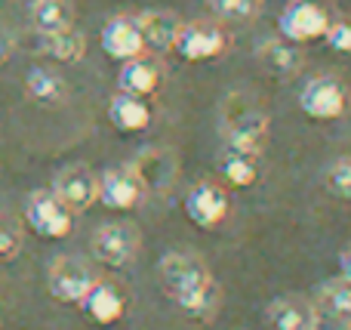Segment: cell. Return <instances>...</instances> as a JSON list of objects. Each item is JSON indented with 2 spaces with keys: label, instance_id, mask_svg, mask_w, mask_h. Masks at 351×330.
Returning <instances> with one entry per match:
<instances>
[{
  "label": "cell",
  "instance_id": "1",
  "mask_svg": "<svg viewBox=\"0 0 351 330\" xmlns=\"http://www.w3.org/2000/svg\"><path fill=\"white\" fill-rule=\"evenodd\" d=\"M160 281L176 306L194 321H210L219 309V287L213 281V272L191 253H167L158 266Z\"/></svg>",
  "mask_w": 351,
  "mask_h": 330
},
{
  "label": "cell",
  "instance_id": "2",
  "mask_svg": "<svg viewBox=\"0 0 351 330\" xmlns=\"http://www.w3.org/2000/svg\"><path fill=\"white\" fill-rule=\"evenodd\" d=\"M222 127H225V139L228 148L234 152H247V154H262L265 148V136H268V115L247 96H228L222 108Z\"/></svg>",
  "mask_w": 351,
  "mask_h": 330
},
{
  "label": "cell",
  "instance_id": "3",
  "mask_svg": "<svg viewBox=\"0 0 351 330\" xmlns=\"http://www.w3.org/2000/svg\"><path fill=\"white\" fill-rule=\"evenodd\" d=\"M139 228L130 226V222H108V226H99V232L90 241V253L96 263H102L105 269H123L139 257Z\"/></svg>",
  "mask_w": 351,
  "mask_h": 330
},
{
  "label": "cell",
  "instance_id": "4",
  "mask_svg": "<svg viewBox=\"0 0 351 330\" xmlns=\"http://www.w3.org/2000/svg\"><path fill=\"white\" fill-rule=\"evenodd\" d=\"M25 222L37 238L47 241H62L71 235L74 228V213L53 195V191H34L25 204Z\"/></svg>",
  "mask_w": 351,
  "mask_h": 330
},
{
  "label": "cell",
  "instance_id": "5",
  "mask_svg": "<svg viewBox=\"0 0 351 330\" xmlns=\"http://www.w3.org/2000/svg\"><path fill=\"white\" fill-rule=\"evenodd\" d=\"M299 108H302V115H308L311 121H339L348 108V93L336 78L321 74V78H311L308 84L302 86V93H299Z\"/></svg>",
  "mask_w": 351,
  "mask_h": 330
},
{
  "label": "cell",
  "instance_id": "6",
  "mask_svg": "<svg viewBox=\"0 0 351 330\" xmlns=\"http://www.w3.org/2000/svg\"><path fill=\"white\" fill-rule=\"evenodd\" d=\"M327 25H330V12L315 0H293L278 19L280 37H287L293 43L321 40Z\"/></svg>",
  "mask_w": 351,
  "mask_h": 330
},
{
  "label": "cell",
  "instance_id": "7",
  "mask_svg": "<svg viewBox=\"0 0 351 330\" xmlns=\"http://www.w3.org/2000/svg\"><path fill=\"white\" fill-rule=\"evenodd\" d=\"M225 47H228L225 34L216 28V25H210V22L179 25L176 40H173V49L185 62H210V59H216V56H222Z\"/></svg>",
  "mask_w": 351,
  "mask_h": 330
},
{
  "label": "cell",
  "instance_id": "8",
  "mask_svg": "<svg viewBox=\"0 0 351 330\" xmlns=\"http://www.w3.org/2000/svg\"><path fill=\"white\" fill-rule=\"evenodd\" d=\"M93 281H96L93 269L74 257H59L49 266V275H47L49 294L59 303H80L86 290L93 287Z\"/></svg>",
  "mask_w": 351,
  "mask_h": 330
},
{
  "label": "cell",
  "instance_id": "9",
  "mask_svg": "<svg viewBox=\"0 0 351 330\" xmlns=\"http://www.w3.org/2000/svg\"><path fill=\"white\" fill-rule=\"evenodd\" d=\"M96 191H99V176L80 164L65 167L53 182V195L59 198L71 213H84L86 207H93V204H96Z\"/></svg>",
  "mask_w": 351,
  "mask_h": 330
},
{
  "label": "cell",
  "instance_id": "10",
  "mask_svg": "<svg viewBox=\"0 0 351 330\" xmlns=\"http://www.w3.org/2000/svg\"><path fill=\"white\" fill-rule=\"evenodd\" d=\"M185 216L197 228L210 232V228L222 226L225 216H228V195L213 182H197L185 195Z\"/></svg>",
  "mask_w": 351,
  "mask_h": 330
},
{
  "label": "cell",
  "instance_id": "11",
  "mask_svg": "<svg viewBox=\"0 0 351 330\" xmlns=\"http://www.w3.org/2000/svg\"><path fill=\"white\" fill-rule=\"evenodd\" d=\"M139 195H142V185L139 179L133 176L130 167H114V170H105L99 176V191H96V201L108 210H133L139 204Z\"/></svg>",
  "mask_w": 351,
  "mask_h": 330
},
{
  "label": "cell",
  "instance_id": "12",
  "mask_svg": "<svg viewBox=\"0 0 351 330\" xmlns=\"http://www.w3.org/2000/svg\"><path fill=\"white\" fill-rule=\"evenodd\" d=\"M77 306L84 309V315L90 321H96V325H102V327H111V325H117V321H123V315H127V296H123L114 284L96 278L93 287L86 290Z\"/></svg>",
  "mask_w": 351,
  "mask_h": 330
},
{
  "label": "cell",
  "instance_id": "13",
  "mask_svg": "<svg viewBox=\"0 0 351 330\" xmlns=\"http://www.w3.org/2000/svg\"><path fill=\"white\" fill-rule=\"evenodd\" d=\"M99 43H102L105 56H111V59H117V62L136 59V56H142V49H145L139 22L130 16H114L111 22H105L102 34H99Z\"/></svg>",
  "mask_w": 351,
  "mask_h": 330
},
{
  "label": "cell",
  "instance_id": "14",
  "mask_svg": "<svg viewBox=\"0 0 351 330\" xmlns=\"http://www.w3.org/2000/svg\"><path fill=\"white\" fill-rule=\"evenodd\" d=\"M317 330H351V284H324L315 300Z\"/></svg>",
  "mask_w": 351,
  "mask_h": 330
},
{
  "label": "cell",
  "instance_id": "15",
  "mask_svg": "<svg viewBox=\"0 0 351 330\" xmlns=\"http://www.w3.org/2000/svg\"><path fill=\"white\" fill-rule=\"evenodd\" d=\"M133 176L139 179L142 189L148 191H167L176 179V158L167 148H145L133 161Z\"/></svg>",
  "mask_w": 351,
  "mask_h": 330
},
{
  "label": "cell",
  "instance_id": "16",
  "mask_svg": "<svg viewBox=\"0 0 351 330\" xmlns=\"http://www.w3.org/2000/svg\"><path fill=\"white\" fill-rule=\"evenodd\" d=\"M268 325L274 330H317L315 303L299 296H278L268 306Z\"/></svg>",
  "mask_w": 351,
  "mask_h": 330
},
{
  "label": "cell",
  "instance_id": "17",
  "mask_svg": "<svg viewBox=\"0 0 351 330\" xmlns=\"http://www.w3.org/2000/svg\"><path fill=\"white\" fill-rule=\"evenodd\" d=\"M108 121L121 133H142V130L152 127V108H148V102L142 96L117 93L108 102Z\"/></svg>",
  "mask_w": 351,
  "mask_h": 330
},
{
  "label": "cell",
  "instance_id": "18",
  "mask_svg": "<svg viewBox=\"0 0 351 330\" xmlns=\"http://www.w3.org/2000/svg\"><path fill=\"white\" fill-rule=\"evenodd\" d=\"M136 22H139L145 47H152L154 53H170L173 40H176V31H179V19H176L173 12L152 10V12H142Z\"/></svg>",
  "mask_w": 351,
  "mask_h": 330
},
{
  "label": "cell",
  "instance_id": "19",
  "mask_svg": "<svg viewBox=\"0 0 351 330\" xmlns=\"http://www.w3.org/2000/svg\"><path fill=\"white\" fill-rule=\"evenodd\" d=\"M117 86H121V93H133V96L145 99L160 86V71H158L154 62L136 56V59L123 62L121 74H117Z\"/></svg>",
  "mask_w": 351,
  "mask_h": 330
},
{
  "label": "cell",
  "instance_id": "20",
  "mask_svg": "<svg viewBox=\"0 0 351 330\" xmlns=\"http://www.w3.org/2000/svg\"><path fill=\"white\" fill-rule=\"evenodd\" d=\"M259 62L274 74V78H293L302 65V53L296 49V43L280 37V40H265L259 49H256Z\"/></svg>",
  "mask_w": 351,
  "mask_h": 330
},
{
  "label": "cell",
  "instance_id": "21",
  "mask_svg": "<svg viewBox=\"0 0 351 330\" xmlns=\"http://www.w3.org/2000/svg\"><path fill=\"white\" fill-rule=\"evenodd\" d=\"M40 49L49 59L62 62V65H71V62H80V56H84V49H86V40L80 31H74V25H68V28L40 34Z\"/></svg>",
  "mask_w": 351,
  "mask_h": 330
},
{
  "label": "cell",
  "instance_id": "22",
  "mask_svg": "<svg viewBox=\"0 0 351 330\" xmlns=\"http://www.w3.org/2000/svg\"><path fill=\"white\" fill-rule=\"evenodd\" d=\"M219 173L234 189H250V185L259 182V161H256V154L225 148L222 161H219Z\"/></svg>",
  "mask_w": 351,
  "mask_h": 330
},
{
  "label": "cell",
  "instance_id": "23",
  "mask_svg": "<svg viewBox=\"0 0 351 330\" xmlns=\"http://www.w3.org/2000/svg\"><path fill=\"white\" fill-rule=\"evenodd\" d=\"M71 22H74L71 0H31V25L37 28V34L68 28Z\"/></svg>",
  "mask_w": 351,
  "mask_h": 330
},
{
  "label": "cell",
  "instance_id": "24",
  "mask_svg": "<svg viewBox=\"0 0 351 330\" xmlns=\"http://www.w3.org/2000/svg\"><path fill=\"white\" fill-rule=\"evenodd\" d=\"M25 90L40 105H59L62 99H65L68 86H65V80L56 71H49V68H31L28 78H25Z\"/></svg>",
  "mask_w": 351,
  "mask_h": 330
},
{
  "label": "cell",
  "instance_id": "25",
  "mask_svg": "<svg viewBox=\"0 0 351 330\" xmlns=\"http://www.w3.org/2000/svg\"><path fill=\"white\" fill-rule=\"evenodd\" d=\"M206 3L225 22H253L262 12V0H206Z\"/></svg>",
  "mask_w": 351,
  "mask_h": 330
},
{
  "label": "cell",
  "instance_id": "26",
  "mask_svg": "<svg viewBox=\"0 0 351 330\" xmlns=\"http://www.w3.org/2000/svg\"><path fill=\"white\" fill-rule=\"evenodd\" d=\"M324 185H327L330 195L336 198H348L351 201V158H339L327 167L324 173Z\"/></svg>",
  "mask_w": 351,
  "mask_h": 330
},
{
  "label": "cell",
  "instance_id": "27",
  "mask_svg": "<svg viewBox=\"0 0 351 330\" xmlns=\"http://www.w3.org/2000/svg\"><path fill=\"white\" fill-rule=\"evenodd\" d=\"M321 40L327 43L333 53H351V25L348 22H333V19H330V25H327V31H324Z\"/></svg>",
  "mask_w": 351,
  "mask_h": 330
},
{
  "label": "cell",
  "instance_id": "28",
  "mask_svg": "<svg viewBox=\"0 0 351 330\" xmlns=\"http://www.w3.org/2000/svg\"><path fill=\"white\" fill-rule=\"evenodd\" d=\"M19 244H22V232H19V226L10 220V216L0 213V259L16 257Z\"/></svg>",
  "mask_w": 351,
  "mask_h": 330
},
{
  "label": "cell",
  "instance_id": "29",
  "mask_svg": "<svg viewBox=\"0 0 351 330\" xmlns=\"http://www.w3.org/2000/svg\"><path fill=\"white\" fill-rule=\"evenodd\" d=\"M10 56H12V34L3 28V25H0V65H3Z\"/></svg>",
  "mask_w": 351,
  "mask_h": 330
},
{
  "label": "cell",
  "instance_id": "30",
  "mask_svg": "<svg viewBox=\"0 0 351 330\" xmlns=\"http://www.w3.org/2000/svg\"><path fill=\"white\" fill-rule=\"evenodd\" d=\"M339 275H342V281L351 284V244L339 253Z\"/></svg>",
  "mask_w": 351,
  "mask_h": 330
}]
</instances>
